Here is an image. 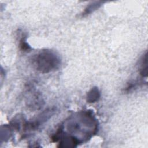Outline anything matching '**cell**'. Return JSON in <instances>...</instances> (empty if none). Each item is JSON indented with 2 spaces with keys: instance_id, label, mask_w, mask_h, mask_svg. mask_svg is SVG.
I'll return each instance as SVG.
<instances>
[{
  "instance_id": "5",
  "label": "cell",
  "mask_w": 148,
  "mask_h": 148,
  "mask_svg": "<svg viewBox=\"0 0 148 148\" xmlns=\"http://www.w3.org/2000/svg\"><path fill=\"white\" fill-rule=\"evenodd\" d=\"M101 2H96L95 3H92L91 5H88L84 10V11L82 14V16H86L87 15L90 14L91 13L93 12L94 10H97L101 6Z\"/></svg>"
},
{
  "instance_id": "6",
  "label": "cell",
  "mask_w": 148,
  "mask_h": 148,
  "mask_svg": "<svg viewBox=\"0 0 148 148\" xmlns=\"http://www.w3.org/2000/svg\"><path fill=\"white\" fill-rule=\"evenodd\" d=\"M25 36L23 35V36L21 38V39L20 40V45L19 46L20 47V49L24 51H29L31 49V47L26 42Z\"/></svg>"
},
{
  "instance_id": "3",
  "label": "cell",
  "mask_w": 148,
  "mask_h": 148,
  "mask_svg": "<svg viewBox=\"0 0 148 148\" xmlns=\"http://www.w3.org/2000/svg\"><path fill=\"white\" fill-rule=\"evenodd\" d=\"M100 97V93L97 87H93L87 95V101L90 103L97 101Z\"/></svg>"
},
{
  "instance_id": "4",
  "label": "cell",
  "mask_w": 148,
  "mask_h": 148,
  "mask_svg": "<svg viewBox=\"0 0 148 148\" xmlns=\"http://www.w3.org/2000/svg\"><path fill=\"white\" fill-rule=\"evenodd\" d=\"M140 74L143 77H146L147 76V53L143 56L140 62Z\"/></svg>"
},
{
  "instance_id": "1",
  "label": "cell",
  "mask_w": 148,
  "mask_h": 148,
  "mask_svg": "<svg viewBox=\"0 0 148 148\" xmlns=\"http://www.w3.org/2000/svg\"><path fill=\"white\" fill-rule=\"evenodd\" d=\"M65 123L68 134L61 133L57 130L52 136L54 142H57L60 136L64 135L71 138L78 145L80 142L77 139V135L80 134L81 140L84 142L96 134L98 130V124L95 117L91 112L88 110L82 112L71 117Z\"/></svg>"
},
{
  "instance_id": "2",
  "label": "cell",
  "mask_w": 148,
  "mask_h": 148,
  "mask_svg": "<svg viewBox=\"0 0 148 148\" xmlns=\"http://www.w3.org/2000/svg\"><path fill=\"white\" fill-rule=\"evenodd\" d=\"M31 62L36 70L45 73L57 69L61 65V59L54 51L45 49L34 54Z\"/></svg>"
}]
</instances>
